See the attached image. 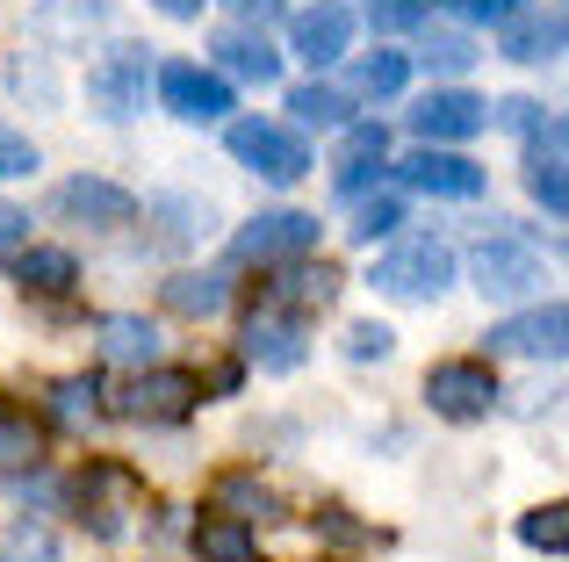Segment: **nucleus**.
Masks as SVG:
<instances>
[{
  "instance_id": "nucleus-1",
  "label": "nucleus",
  "mask_w": 569,
  "mask_h": 562,
  "mask_svg": "<svg viewBox=\"0 0 569 562\" xmlns=\"http://www.w3.org/2000/svg\"><path fill=\"white\" fill-rule=\"evenodd\" d=\"M376 281L382 295H397V303H440L447 289H455V253H447L440 239H411V245H389L376 260Z\"/></svg>"
},
{
  "instance_id": "nucleus-2",
  "label": "nucleus",
  "mask_w": 569,
  "mask_h": 562,
  "mask_svg": "<svg viewBox=\"0 0 569 562\" xmlns=\"http://www.w3.org/2000/svg\"><path fill=\"white\" fill-rule=\"evenodd\" d=\"M223 144H231V159L246 173H260V181H274V188H289V181H303V173H310V144L296 138V130L267 123V116L231 123V130H223Z\"/></svg>"
},
{
  "instance_id": "nucleus-3",
  "label": "nucleus",
  "mask_w": 569,
  "mask_h": 562,
  "mask_svg": "<svg viewBox=\"0 0 569 562\" xmlns=\"http://www.w3.org/2000/svg\"><path fill=\"white\" fill-rule=\"evenodd\" d=\"M144 87H152L144 43H116V51L87 72V109H94L101 123H130V116H144Z\"/></svg>"
},
{
  "instance_id": "nucleus-4",
  "label": "nucleus",
  "mask_w": 569,
  "mask_h": 562,
  "mask_svg": "<svg viewBox=\"0 0 569 562\" xmlns=\"http://www.w3.org/2000/svg\"><path fill=\"white\" fill-rule=\"evenodd\" d=\"M310 245H318V217L267 210V217H252V224L231 239V260L238 268H281V260H303Z\"/></svg>"
},
{
  "instance_id": "nucleus-5",
  "label": "nucleus",
  "mask_w": 569,
  "mask_h": 562,
  "mask_svg": "<svg viewBox=\"0 0 569 562\" xmlns=\"http://www.w3.org/2000/svg\"><path fill=\"white\" fill-rule=\"evenodd\" d=\"M469 274H476V289H483L490 303H519V295H533L548 281L541 253H533V245H519V239H505V231L469 253Z\"/></svg>"
},
{
  "instance_id": "nucleus-6",
  "label": "nucleus",
  "mask_w": 569,
  "mask_h": 562,
  "mask_svg": "<svg viewBox=\"0 0 569 562\" xmlns=\"http://www.w3.org/2000/svg\"><path fill=\"white\" fill-rule=\"evenodd\" d=\"M159 101H167L181 123H223V116H231V80H223L217 66L173 58V66H159Z\"/></svg>"
},
{
  "instance_id": "nucleus-7",
  "label": "nucleus",
  "mask_w": 569,
  "mask_h": 562,
  "mask_svg": "<svg viewBox=\"0 0 569 562\" xmlns=\"http://www.w3.org/2000/svg\"><path fill=\"white\" fill-rule=\"evenodd\" d=\"M194 404H202V382H194L188 368H138V382L116 397V411H123V419H144V425H173V419H188Z\"/></svg>"
},
{
  "instance_id": "nucleus-8",
  "label": "nucleus",
  "mask_w": 569,
  "mask_h": 562,
  "mask_svg": "<svg viewBox=\"0 0 569 562\" xmlns=\"http://www.w3.org/2000/svg\"><path fill=\"white\" fill-rule=\"evenodd\" d=\"M289 51L303 66H339L353 51V8L347 0H310L303 14H289Z\"/></svg>"
},
{
  "instance_id": "nucleus-9",
  "label": "nucleus",
  "mask_w": 569,
  "mask_h": 562,
  "mask_svg": "<svg viewBox=\"0 0 569 562\" xmlns=\"http://www.w3.org/2000/svg\"><path fill=\"white\" fill-rule=\"evenodd\" d=\"M51 210L66 217V224H87V231H123L130 217H138V195L116 188V181H94V173H72L51 195Z\"/></svg>"
},
{
  "instance_id": "nucleus-10",
  "label": "nucleus",
  "mask_w": 569,
  "mask_h": 562,
  "mask_svg": "<svg viewBox=\"0 0 569 562\" xmlns=\"http://www.w3.org/2000/svg\"><path fill=\"white\" fill-rule=\"evenodd\" d=\"M426 404L440 411V419L469 425V419H483V411L498 404V382H490L483 361H440V368L426 375Z\"/></svg>"
},
{
  "instance_id": "nucleus-11",
  "label": "nucleus",
  "mask_w": 569,
  "mask_h": 562,
  "mask_svg": "<svg viewBox=\"0 0 569 562\" xmlns=\"http://www.w3.org/2000/svg\"><path fill=\"white\" fill-rule=\"evenodd\" d=\"M569 347V310L562 303H533L519 318L490 324V353H519V361H562Z\"/></svg>"
},
{
  "instance_id": "nucleus-12",
  "label": "nucleus",
  "mask_w": 569,
  "mask_h": 562,
  "mask_svg": "<svg viewBox=\"0 0 569 562\" xmlns=\"http://www.w3.org/2000/svg\"><path fill=\"white\" fill-rule=\"evenodd\" d=\"M483 123H490V101H476L469 87H432V94H418V109H411V130L426 144H461Z\"/></svg>"
},
{
  "instance_id": "nucleus-13",
  "label": "nucleus",
  "mask_w": 569,
  "mask_h": 562,
  "mask_svg": "<svg viewBox=\"0 0 569 562\" xmlns=\"http://www.w3.org/2000/svg\"><path fill=\"white\" fill-rule=\"evenodd\" d=\"M29 29H37L43 51H87V43L109 29V8H101V0H37Z\"/></svg>"
},
{
  "instance_id": "nucleus-14",
  "label": "nucleus",
  "mask_w": 569,
  "mask_h": 562,
  "mask_svg": "<svg viewBox=\"0 0 569 562\" xmlns=\"http://www.w3.org/2000/svg\"><path fill=\"white\" fill-rule=\"evenodd\" d=\"M397 173L418 188V195H447V202H469V195H483V167H476V159H461V152H440V144L411 152Z\"/></svg>"
},
{
  "instance_id": "nucleus-15",
  "label": "nucleus",
  "mask_w": 569,
  "mask_h": 562,
  "mask_svg": "<svg viewBox=\"0 0 569 562\" xmlns=\"http://www.w3.org/2000/svg\"><path fill=\"white\" fill-rule=\"evenodd\" d=\"M527 188L548 217H569V188H562V116L527 130Z\"/></svg>"
},
{
  "instance_id": "nucleus-16",
  "label": "nucleus",
  "mask_w": 569,
  "mask_h": 562,
  "mask_svg": "<svg viewBox=\"0 0 569 562\" xmlns=\"http://www.w3.org/2000/svg\"><path fill=\"white\" fill-rule=\"evenodd\" d=\"M246 353L267 368V375H289L303 361V318L296 310H252L246 318Z\"/></svg>"
},
{
  "instance_id": "nucleus-17",
  "label": "nucleus",
  "mask_w": 569,
  "mask_h": 562,
  "mask_svg": "<svg viewBox=\"0 0 569 562\" xmlns=\"http://www.w3.org/2000/svg\"><path fill=\"white\" fill-rule=\"evenodd\" d=\"M209 51H217L223 80H252V87H274L281 80V51L267 43V29H223Z\"/></svg>"
},
{
  "instance_id": "nucleus-18",
  "label": "nucleus",
  "mask_w": 569,
  "mask_h": 562,
  "mask_svg": "<svg viewBox=\"0 0 569 562\" xmlns=\"http://www.w3.org/2000/svg\"><path fill=\"white\" fill-rule=\"evenodd\" d=\"M101 361H116V368H159V324L138 318V310L101 318Z\"/></svg>"
},
{
  "instance_id": "nucleus-19",
  "label": "nucleus",
  "mask_w": 569,
  "mask_h": 562,
  "mask_svg": "<svg viewBox=\"0 0 569 562\" xmlns=\"http://www.w3.org/2000/svg\"><path fill=\"white\" fill-rule=\"evenodd\" d=\"M382 167H389V138H382V123L347 130V144H339V167H332L339 195H361L368 181H382Z\"/></svg>"
},
{
  "instance_id": "nucleus-20",
  "label": "nucleus",
  "mask_w": 569,
  "mask_h": 562,
  "mask_svg": "<svg viewBox=\"0 0 569 562\" xmlns=\"http://www.w3.org/2000/svg\"><path fill=\"white\" fill-rule=\"evenodd\" d=\"M159 295H167L173 318H217V310L231 303V274L223 268H188V274H173Z\"/></svg>"
},
{
  "instance_id": "nucleus-21",
  "label": "nucleus",
  "mask_w": 569,
  "mask_h": 562,
  "mask_svg": "<svg viewBox=\"0 0 569 562\" xmlns=\"http://www.w3.org/2000/svg\"><path fill=\"white\" fill-rule=\"evenodd\" d=\"M505 29V58H519V66H548V58H562V14H527L519 8Z\"/></svg>"
},
{
  "instance_id": "nucleus-22",
  "label": "nucleus",
  "mask_w": 569,
  "mask_h": 562,
  "mask_svg": "<svg viewBox=\"0 0 569 562\" xmlns=\"http://www.w3.org/2000/svg\"><path fill=\"white\" fill-rule=\"evenodd\" d=\"M332 295H339V274L325 268V260H318V268H310V260H281V281H274L281 310H325Z\"/></svg>"
},
{
  "instance_id": "nucleus-23",
  "label": "nucleus",
  "mask_w": 569,
  "mask_h": 562,
  "mask_svg": "<svg viewBox=\"0 0 569 562\" xmlns=\"http://www.w3.org/2000/svg\"><path fill=\"white\" fill-rule=\"evenodd\" d=\"M8 268H14L22 289H37V295H66L72 281H80L72 253H58V245H22V253H8Z\"/></svg>"
},
{
  "instance_id": "nucleus-24",
  "label": "nucleus",
  "mask_w": 569,
  "mask_h": 562,
  "mask_svg": "<svg viewBox=\"0 0 569 562\" xmlns=\"http://www.w3.org/2000/svg\"><path fill=\"white\" fill-rule=\"evenodd\" d=\"M209 505H217L223 520H238V526H252V520H281V498L267 491V483H252V476H223L217 491H209Z\"/></svg>"
},
{
  "instance_id": "nucleus-25",
  "label": "nucleus",
  "mask_w": 569,
  "mask_h": 562,
  "mask_svg": "<svg viewBox=\"0 0 569 562\" xmlns=\"http://www.w3.org/2000/svg\"><path fill=\"white\" fill-rule=\"evenodd\" d=\"M194 555L202 562H260V541H252V526H238V520H202L194 526Z\"/></svg>"
},
{
  "instance_id": "nucleus-26",
  "label": "nucleus",
  "mask_w": 569,
  "mask_h": 562,
  "mask_svg": "<svg viewBox=\"0 0 569 562\" xmlns=\"http://www.w3.org/2000/svg\"><path fill=\"white\" fill-rule=\"evenodd\" d=\"M289 116L303 130H347V94L339 87H318V80H303V87H289Z\"/></svg>"
},
{
  "instance_id": "nucleus-27",
  "label": "nucleus",
  "mask_w": 569,
  "mask_h": 562,
  "mask_svg": "<svg viewBox=\"0 0 569 562\" xmlns=\"http://www.w3.org/2000/svg\"><path fill=\"white\" fill-rule=\"evenodd\" d=\"M403 80H411V58L403 51H368L361 66H353V87H361L368 101H397Z\"/></svg>"
},
{
  "instance_id": "nucleus-28",
  "label": "nucleus",
  "mask_w": 569,
  "mask_h": 562,
  "mask_svg": "<svg viewBox=\"0 0 569 562\" xmlns=\"http://www.w3.org/2000/svg\"><path fill=\"white\" fill-rule=\"evenodd\" d=\"M519 541H527V549L562 555V549H569V505H541V512H527V520H519Z\"/></svg>"
},
{
  "instance_id": "nucleus-29",
  "label": "nucleus",
  "mask_w": 569,
  "mask_h": 562,
  "mask_svg": "<svg viewBox=\"0 0 569 562\" xmlns=\"http://www.w3.org/2000/svg\"><path fill=\"white\" fill-rule=\"evenodd\" d=\"M418 58H426L432 72H469L483 51H476V43L461 37V29H432V37H426V51H418Z\"/></svg>"
},
{
  "instance_id": "nucleus-30",
  "label": "nucleus",
  "mask_w": 569,
  "mask_h": 562,
  "mask_svg": "<svg viewBox=\"0 0 569 562\" xmlns=\"http://www.w3.org/2000/svg\"><path fill=\"white\" fill-rule=\"evenodd\" d=\"M29 462H37V425L0 411V476H14V469H29Z\"/></svg>"
},
{
  "instance_id": "nucleus-31",
  "label": "nucleus",
  "mask_w": 569,
  "mask_h": 562,
  "mask_svg": "<svg viewBox=\"0 0 569 562\" xmlns=\"http://www.w3.org/2000/svg\"><path fill=\"white\" fill-rule=\"evenodd\" d=\"M397 224H403V202H397V195H376V202H361V217L347 224V239H353V245H376V239H389Z\"/></svg>"
},
{
  "instance_id": "nucleus-32",
  "label": "nucleus",
  "mask_w": 569,
  "mask_h": 562,
  "mask_svg": "<svg viewBox=\"0 0 569 562\" xmlns=\"http://www.w3.org/2000/svg\"><path fill=\"white\" fill-rule=\"evenodd\" d=\"M94 397H101V382H94V375H66V382L51 390V419H66V425L94 419Z\"/></svg>"
},
{
  "instance_id": "nucleus-33",
  "label": "nucleus",
  "mask_w": 569,
  "mask_h": 562,
  "mask_svg": "<svg viewBox=\"0 0 569 562\" xmlns=\"http://www.w3.org/2000/svg\"><path fill=\"white\" fill-rule=\"evenodd\" d=\"M152 217H181V224H167V239H209V231H217L209 202H181V195H159Z\"/></svg>"
},
{
  "instance_id": "nucleus-34",
  "label": "nucleus",
  "mask_w": 569,
  "mask_h": 562,
  "mask_svg": "<svg viewBox=\"0 0 569 562\" xmlns=\"http://www.w3.org/2000/svg\"><path fill=\"white\" fill-rule=\"evenodd\" d=\"M368 22H376L382 37H397V29L432 22V0H368Z\"/></svg>"
},
{
  "instance_id": "nucleus-35",
  "label": "nucleus",
  "mask_w": 569,
  "mask_h": 562,
  "mask_svg": "<svg viewBox=\"0 0 569 562\" xmlns=\"http://www.w3.org/2000/svg\"><path fill=\"white\" fill-rule=\"evenodd\" d=\"M37 167H43V152L22 138V130L0 123V181H22V173H37Z\"/></svg>"
},
{
  "instance_id": "nucleus-36",
  "label": "nucleus",
  "mask_w": 569,
  "mask_h": 562,
  "mask_svg": "<svg viewBox=\"0 0 569 562\" xmlns=\"http://www.w3.org/2000/svg\"><path fill=\"white\" fill-rule=\"evenodd\" d=\"M51 555H58V541L43 534V526H29V520L0 541V562H51Z\"/></svg>"
},
{
  "instance_id": "nucleus-37",
  "label": "nucleus",
  "mask_w": 569,
  "mask_h": 562,
  "mask_svg": "<svg viewBox=\"0 0 569 562\" xmlns=\"http://www.w3.org/2000/svg\"><path fill=\"white\" fill-rule=\"evenodd\" d=\"M14 94H37L43 109L58 101V80H51V66H43V51H22V58H14Z\"/></svg>"
},
{
  "instance_id": "nucleus-38",
  "label": "nucleus",
  "mask_w": 569,
  "mask_h": 562,
  "mask_svg": "<svg viewBox=\"0 0 569 562\" xmlns=\"http://www.w3.org/2000/svg\"><path fill=\"white\" fill-rule=\"evenodd\" d=\"M432 8H447L455 22H512L527 0H432Z\"/></svg>"
},
{
  "instance_id": "nucleus-39",
  "label": "nucleus",
  "mask_w": 569,
  "mask_h": 562,
  "mask_svg": "<svg viewBox=\"0 0 569 562\" xmlns=\"http://www.w3.org/2000/svg\"><path fill=\"white\" fill-rule=\"evenodd\" d=\"M389 347H397V332H389V324H376V318H361L347 332V353L353 361H389Z\"/></svg>"
},
{
  "instance_id": "nucleus-40",
  "label": "nucleus",
  "mask_w": 569,
  "mask_h": 562,
  "mask_svg": "<svg viewBox=\"0 0 569 562\" xmlns=\"http://www.w3.org/2000/svg\"><path fill=\"white\" fill-rule=\"evenodd\" d=\"M29 245V210H14V202H0V260L22 253Z\"/></svg>"
},
{
  "instance_id": "nucleus-41",
  "label": "nucleus",
  "mask_w": 569,
  "mask_h": 562,
  "mask_svg": "<svg viewBox=\"0 0 569 562\" xmlns=\"http://www.w3.org/2000/svg\"><path fill=\"white\" fill-rule=\"evenodd\" d=\"M490 116H498V123H505V130H533V123H541V101H527V94H512V101H498V109H490Z\"/></svg>"
},
{
  "instance_id": "nucleus-42",
  "label": "nucleus",
  "mask_w": 569,
  "mask_h": 562,
  "mask_svg": "<svg viewBox=\"0 0 569 562\" xmlns=\"http://www.w3.org/2000/svg\"><path fill=\"white\" fill-rule=\"evenodd\" d=\"M238 29H274L281 22V0H231Z\"/></svg>"
},
{
  "instance_id": "nucleus-43",
  "label": "nucleus",
  "mask_w": 569,
  "mask_h": 562,
  "mask_svg": "<svg viewBox=\"0 0 569 562\" xmlns=\"http://www.w3.org/2000/svg\"><path fill=\"white\" fill-rule=\"evenodd\" d=\"M159 14H173V22H194V14H202V0H152Z\"/></svg>"
}]
</instances>
